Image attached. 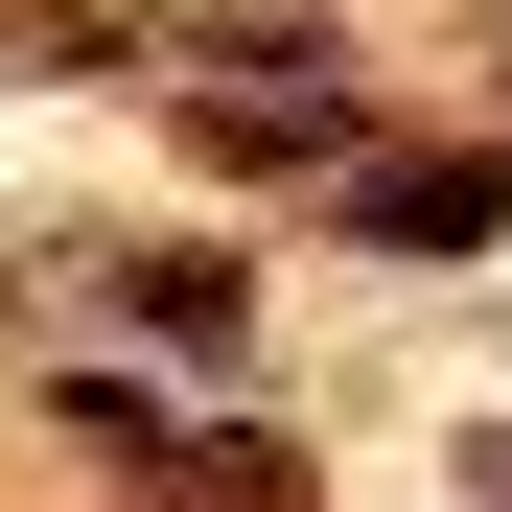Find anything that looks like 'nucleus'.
<instances>
[{
  "mask_svg": "<svg viewBox=\"0 0 512 512\" xmlns=\"http://www.w3.org/2000/svg\"><path fill=\"white\" fill-rule=\"evenodd\" d=\"M350 233H396V256H443V233H489V163H373V187H350Z\"/></svg>",
  "mask_w": 512,
  "mask_h": 512,
  "instance_id": "f257e3e1",
  "label": "nucleus"
}]
</instances>
